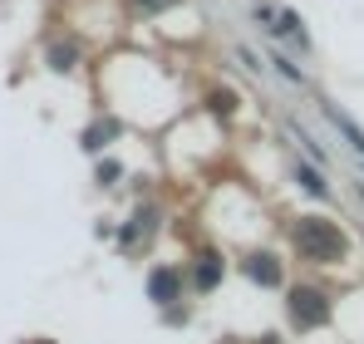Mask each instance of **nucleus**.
<instances>
[{
	"mask_svg": "<svg viewBox=\"0 0 364 344\" xmlns=\"http://www.w3.org/2000/svg\"><path fill=\"white\" fill-rule=\"evenodd\" d=\"M291 246H296L301 261H325V266L345 261V251H350L345 231L335 227V222H325V217H301L291 227Z\"/></svg>",
	"mask_w": 364,
	"mask_h": 344,
	"instance_id": "nucleus-1",
	"label": "nucleus"
},
{
	"mask_svg": "<svg viewBox=\"0 0 364 344\" xmlns=\"http://www.w3.org/2000/svg\"><path fill=\"white\" fill-rule=\"evenodd\" d=\"M286 315H291V330H320L330 320V295L315 286H291L286 290Z\"/></svg>",
	"mask_w": 364,
	"mask_h": 344,
	"instance_id": "nucleus-2",
	"label": "nucleus"
},
{
	"mask_svg": "<svg viewBox=\"0 0 364 344\" xmlns=\"http://www.w3.org/2000/svg\"><path fill=\"white\" fill-rule=\"evenodd\" d=\"M182 286H187V276H182L178 266H153V271H148V300H153L158 310L178 305V300H182Z\"/></svg>",
	"mask_w": 364,
	"mask_h": 344,
	"instance_id": "nucleus-3",
	"label": "nucleus"
},
{
	"mask_svg": "<svg viewBox=\"0 0 364 344\" xmlns=\"http://www.w3.org/2000/svg\"><path fill=\"white\" fill-rule=\"evenodd\" d=\"M242 276H246V281H256V286H266V290H281V281H286L281 256H271V251L246 256V261H242Z\"/></svg>",
	"mask_w": 364,
	"mask_h": 344,
	"instance_id": "nucleus-4",
	"label": "nucleus"
},
{
	"mask_svg": "<svg viewBox=\"0 0 364 344\" xmlns=\"http://www.w3.org/2000/svg\"><path fill=\"white\" fill-rule=\"evenodd\" d=\"M222 276H227V266H222V256H217L212 246L192 256V286H197V290H217V286H222Z\"/></svg>",
	"mask_w": 364,
	"mask_h": 344,
	"instance_id": "nucleus-5",
	"label": "nucleus"
},
{
	"mask_svg": "<svg viewBox=\"0 0 364 344\" xmlns=\"http://www.w3.org/2000/svg\"><path fill=\"white\" fill-rule=\"evenodd\" d=\"M320 114L330 118V123H335V133H340V138H345V143H350V148H355V153L364 158V128H360V123L345 114L340 104H330V99H320Z\"/></svg>",
	"mask_w": 364,
	"mask_h": 344,
	"instance_id": "nucleus-6",
	"label": "nucleus"
},
{
	"mask_svg": "<svg viewBox=\"0 0 364 344\" xmlns=\"http://www.w3.org/2000/svg\"><path fill=\"white\" fill-rule=\"evenodd\" d=\"M266 30H271V35H281V40H291L296 50H310V35H305V25H301V15H296V10H281Z\"/></svg>",
	"mask_w": 364,
	"mask_h": 344,
	"instance_id": "nucleus-7",
	"label": "nucleus"
},
{
	"mask_svg": "<svg viewBox=\"0 0 364 344\" xmlns=\"http://www.w3.org/2000/svg\"><path fill=\"white\" fill-rule=\"evenodd\" d=\"M153 231H158V212H153V207H143V212L133 217V227L123 231L119 241H123V246H128V251H133V246H143V241H148Z\"/></svg>",
	"mask_w": 364,
	"mask_h": 344,
	"instance_id": "nucleus-8",
	"label": "nucleus"
},
{
	"mask_svg": "<svg viewBox=\"0 0 364 344\" xmlns=\"http://www.w3.org/2000/svg\"><path fill=\"white\" fill-rule=\"evenodd\" d=\"M296 182H301L310 197H320V202H330V187H325V177L320 168H310V163H296Z\"/></svg>",
	"mask_w": 364,
	"mask_h": 344,
	"instance_id": "nucleus-9",
	"label": "nucleus"
},
{
	"mask_svg": "<svg viewBox=\"0 0 364 344\" xmlns=\"http://www.w3.org/2000/svg\"><path fill=\"white\" fill-rule=\"evenodd\" d=\"M271 64H276V74H281L286 84H305V74L296 69V59H291V55H281V50H271Z\"/></svg>",
	"mask_w": 364,
	"mask_h": 344,
	"instance_id": "nucleus-10",
	"label": "nucleus"
},
{
	"mask_svg": "<svg viewBox=\"0 0 364 344\" xmlns=\"http://www.w3.org/2000/svg\"><path fill=\"white\" fill-rule=\"evenodd\" d=\"M109 133H114V123H99V128L84 138V148H104V138H109Z\"/></svg>",
	"mask_w": 364,
	"mask_h": 344,
	"instance_id": "nucleus-11",
	"label": "nucleus"
},
{
	"mask_svg": "<svg viewBox=\"0 0 364 344\" xmlns=\"http://www.w3.org/2000/svg\"><path fill=\"white\" fill-rule=\"evenodd\" d=\"M168 5H178V0H138V10H143V15H163Z\"/></svg>",
	"mask_w": 364,
	"mask_h": 344,
	"instance_id": "nucleus-12",
	"label": "nucleus"
},
{
	"mask_svg": "<svg viewBox=\"0 0 364 344\" xmlns=\"http://www.w3.org/2000/svg\"><path fill=\"white\" fill-rule=\"evenodd\" d=\"M237 55H242V64H246V69H251V74H261V59H256V50H246V45H242Z\"/></svg>",
	"mask_w": 364,
	"mask_h": 344,
	"instance_id": "nucleus-13",
	"label": "nucleus"
},
{
	"mask_svg": "<svg viewBox=\"0 0 364 344\" xmlns=\"http://www.w3.org/2000/svg\"><path fill=\"white\" fill-rule=\"evenodd\" d=\"M35 344H50V340H35Z\"/></svg>",
	"mask_w": 364,
	"mask_h": 344,
	"instance_id": "nucleus-14",
	"label": "nucleus"
}]
</instances>
